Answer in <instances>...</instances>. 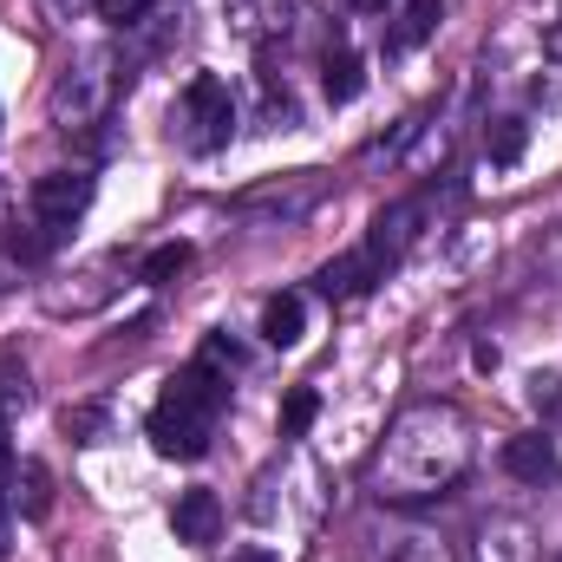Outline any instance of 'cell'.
Segmentation results:
<instances>
[{
  "label": "cell",
  "mask_w": 562,
  "mask_h": 562,
  "mask_svg": "<svg viewBox=\"0 0 562 562\" xmlns=\"http://www.w3.org/2000/svg\"><path fill=\"white\" fill-rule=\"evenodd\" d=\"M223 406H229V380H223V373H210L203 360H196V367H183V373L164 386L157 413H150V445H157L164 458L196 464V458L210 451V438H216Z\"/></svg>",
  "instance_id": "6da1fadb"
},
{
  "label": "cell",
  "mask_w": 562,
  "mask_h": 562,
  "mask_svg": "<svg viewBox=\"0 0 562 562\" xmlns=\"http://www.w3.org/2000/svg\"><path fill=\"white\" fill-rule=\"evenodd\" d=\"M26 210L66 243V229L92 210V177H86V170H53V177H40V183L26 190Z\"/></svg>",
  "instance_id": "7a4b0ae2"
},
{
  "label": "cell",
  "mask_w": 562,
  "mask_h": 562,
  "mask_svg": "<svg viewBox=\"0 0 562 562\" xmlns=\"http://www.w3.org/2000/svg\"><path fill=\"white\" fill-rule=\"evenodd\" d=\"M183 119H190V150H216V144H229V125H236V99H229V86L223 79H190L183 86Z\"/></svg>",
  "instance_id": "3957f363"
},
{
  "label": "cell",
  "mask_w": 562,
  "mask_h": 562,
  "mask_svg": "<svg viewBox=\"0 0 562 562\" xmlns=\"http://www.w3.org/2000/svg\"><path fill=\"white\" fill-rule=\"evenodd\" d=\"M170 530H177V543H216V530H223V504H216V491H183L177 497V510H170Z\"/></svg>",
  "instance_id": "277c9868"
},
{
  "label": "cell",
  "mask_w": 562,
  "mask_h": 562,
  "mask_svg": "<svg viewBox=\"0 0 562 562\" xmlns=\"http://www.w3.org/2000/svg\"><path fill=\"white\" fill-rule=\"evenodd\" d=\"M504 471L517 477V484H557V445L543 438V431H524V438H510L504 445Z\"/></svg>",
  "instance_id": "5b68a950"
},
{
  "label": "cell",
  "mask_w": 562,
  "mask_h": 562,
  "mask_svg": "<svg viewBox=\"0 0 562 562\" xmlns=\"http://www.w3.org/2000/svg\"><path fill=\"white\" fill-rule=\"evenodd\" d=\"M419 216H425V203H400V210H386V216L373 223V243H367V256L380 262V276H386V269H393V262L413 249V236H419L413 223H419Z\"/></svg>",
  "instance_id": "8992f818"
},
{
  "label": "cell",
  "mask_w": 562,
  "mask_h": 562,
  "mask_svg": "<svg viewBox=\"0 0 562 562\" xmlns=\"http://www.w3.org/2000/svg\"><path fill=\"white\" fill-rule=\"evenodd\" d=\"M367 281H380V262H373L367 249H353V256H340V262L321 269V294H327V301H353Z\"/></svg>",
  "instance_id": "52a82bcc"
},
{
  "label": "cell",
  "mask_w": 562,
  "mask_h": 562,
  "mask_svg": "<svg viewBox=\"0 0 562 562\" xmlns=\"http://www.w3.org/2000/svg\"><path fill=\"white\" fill-rule=\"evenodd\" d=\"M321 92H327V105H353V99L367 92V66H360V53H327V66H321Z\"/></svg>",
  "instance_id": "ba28073f"
},
{
  "label": "cell",
  "mask_w": 562,
  "mask_h": 562,
  "mask_svg": "<svg viewBox=\"0 0 562 562\" xmlns=\"http://www.w3.org/2000/svg\"><path fill=\"white\" fill-rule=\"evenodd\" d=\"M53 249H59V236H53V229H46L33 210L7 223V256H13V262H26V269H33V262H46Z\"/></svg>",
  "instance_id": "9c48e42d"
},
{
  "label": "cell",
  "mask_w": 562,
  "mask_h": 562,
  "mask_svg": "<svg viewBox=\"0 0 562 562\" xmlns=\"http://www.w3.org/2000/svg\"><path fill=\"white\" fill-rule=\"evenodd\" d=\"M301 327H307L301 294H269V301H262V340H269V347H294Z\"/></svg>",
  "instance_id": "30bf717a"
},
{
  "label": "cell",
  "mask_w": 562,
  "mask_h": 562,
  "mask_svg": "<svg viewBox=\"0 0 562 562\" xmlns=\"http://www.w3.org/2000/svg\"><path fill=\"white\" fill-rule=\"evenodd\" d=\"M13 504H20V517H46V510H53V477H46L40 458H26V464L13 471Z\"/></svg>",
  "instance_id": "8fae6325"
},
{
  "label": "cell",
  "mask_w": 562,
  "mask_h": 562,
  "mask_svg": "<svg viewBox=\"0 0 562 562\" xmlns=\"http://www.w3.org/2000/svg\"><path fill=\"white\" fill-rule=\"evenodd\" d=\"M438 13H445V0H406V13H400V26H393V53H413L431 40V26H438Z\"/></svg>",
  "instance_id": "7c38bea8"
},
{
  "label": "cell",
  "mask_w": 562,
  "mask_h": 562,
  "mask_svg": "<svg viewBox=\"0 0 562 562\" xmlns=\"http://www.w3.org/2000/svg\"><path fill=\"white\" fill-rule=\"evenodd\" d=\"M524 144H530V125H524V119H491V132H484V157H491V164H517Z\"/></svg>",
  "instance_id": "4fadbf2b"
},
{
  "label": "cell",
  "mask_w": 562,
  "mask_h": 562,
  "mask_svg": "<svg viewBox=\"0 0 562 562\" xmlns=\"http://www.w3.org/2000/svg\"><path fill=\"white\" fill-rule=\"evenodd\" d=\"M183 269H190V243H164V249H150V256H144V281H150V288L177 281Z\"/></svg>",
  "instance_id": "5bb4252c"
},
{
  "label": "cell",
  "mask_w": 562,
  "mask_h": 562,
  "mask_svg": "<svg viewBox=\"0 0 562 562\" xmlns=\"http://www.w3.org/2000/svg\"><path fill=\"white\" fill-rule=\"evenodd\" d=\"M314 419H321V393H307V386H294V393L281 400V431H288V438H301V431H307Z\"/></svg>",
  "instance_id": "9a60e30c"
},
{
  "label": "cell",
  "mask_w": 562,
  "mask_h": 562,
  "mask_svg": "<svg viewBox=\"0 0 562 562\" xmlns=\"http://www.w3.org/2000/svg\"><path fill=\"white\" fill-rule=\"evenodd\" d=\"M26 400H33L26 393V367L20 360H0V413L13 419V413H26Z\"/></svg>",
  "instance_id": "2e32d148"
},
{
  "label": "cell",
  "mask_w": 562,
  "mask_h": 562,
  "mask_svg": "<svg viewBox=\"0 0 562 562\" xmlns=\"http://www.w3.org/2000/svg\"><path fill=\"white\" fill-rule=\"evenodd\" d=\"M99 413H92V406H86V413H66V431H72V438H79V445H92V438H99Z\"/></svg>",
  "instance_id": "e0dca14e"
},
{
  "label": "cell",
  "mask_w": 562,
  "mask_h": 562,
  "mask_svg": "<svg viewBox=\"0 0 562 562\" xmlns=\"http://www.w3.org/2000/svg\"><path fill=\"white\" fill-rule=\"evenodd\" d=\"M99 7H105V20H119V26H132L144 13V0H99Z\"/></svg>",
  "instance_id": "ac0fdd59"
},
{
  "label": "cell",
  "mask_w": 562,
  "mask_h": 562,
  "mask_svg": "<svg viewBox=\"0 0 562 562\" xmlns=\"http://www.w3.org/2000/svg\"><path fill=\"white\" fill-rule=\"evenodd\" d=\"M7 431H13V419L0 413V477H13V445H7Z\"/></svg>",
  "instance_id": "d6986e66"
},
{
  "label": "cell",
  "mask_w": 562,
  "mask_h": 562,
  "mask_svg": "<svg viewBox=\"0 0 562 562\" xmlns=\"http://www.w3.org/2000/svg\"><path fill=\"white\" fill-rule=\"evenodd\" d=\"M543 53H550V59L562 66V26H550V40H543Z\"/></svg>",
  "instance_id": "ffe728a7"
},
{
  "label": "cell",
  "mask_w": 562,
  "mask_h": 562,
  "mask_svg": "<svg viewBox=\"0 0 562 562\" xmlns=\"http://www.w3.org/2000/svg\"><path fill=\"white\" fill-rule=\"evenodd\" d=\"M347 7H360V13H380V7H386V0H347Z\"/></svg>",
  "instance_id": "44dd1931"
},
{
  "label": "cell",
  "mask_w": 562,
  "mask_h": 562,
  "mask_svg": "<svg viewBox=\"0 0 562 562\" xmlns=\"http://www.w3.org/2000/svg\"><path fill=\"white\" fill-rule=\"evenodd\" d=\"M236 562H276V557L269 550H249V557H236Z\"/></svg>",
  "instance_id": "7402d4cb"
},
{
  "label": "cell",
  "mask_w": 562,
  "mask_h": 562,
  "mask_svg": "<svg viewBox=\"0 0 562 562\" xmlns=\"http://www.w3.org/2000/svg\"><path fill=\"white\" fill-rule=\"evenodd\" d=\"M0 557H7V510H0Z\"/></svg>",
  "instance_id": "603a6c76"
},
{
  "label": "cell",
  "mask_w": 562,
  "mask_h": 562,
  "mask_svg": "<svg viewBox=\"0 0 562 562\" xmlns=\"http://www.w3.org/2000/svg\"><path fill=\"white\" fill-rule=\"evenodd\" d=\"M557 562H562V557H557Z\"/></svg>",
  "instance_id": "cb8c5ba5"
}]
</instances>
